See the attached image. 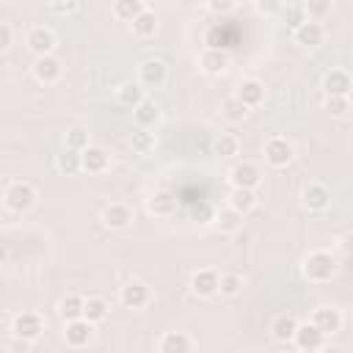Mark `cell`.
Here are the masks:
<instances>
[{
  "mask_svg": "<svg viewBox=\"0 0 353 353\" xmlns=\"http://www.w3.org/2000/svg\"><path fill=\"white\" fill-rule=\"evenodd\" d=\"M339 271V262L331 251L326 249H317V251H309L301 262V273L306 282H315V284H323V282H331Z\"/></svg>",
  "mask_w": 353,
  "mask_h": 353,
  "instance_id": "6da1fadb",
  "label": "cell"
},
{
  "mask_svg": "<svg viewBox=\"0 0 353 353\" xmlns=\"http://www.w3.org/2000/svg\"><path fill=\"white\" fill-rule=\"evenodd\" d=\"M262 157H265V163H268V166H273V168H284V166H290V163H293V157H295V146H293L284 135H273V138H268V141H265V146H262Z\"/></svg>",
  "mask_w": 353,
  "mask_h": 353,
  "instance_id": "7a4b0ae2",
  "label": "cell"
},
{
  "mask_svg": "<svg viewBox=\"0 0 353 353\" xmlns=\"http://www.w3.org/2000/svg\"><path fill=\"white\" fill-rule=\"evenodd\" d=\"M3 202H6V207H9L12 213H25V210H31V207L36 205V188H34L31 183L17 180V183H12V185L6 188Z\"/></svg>",
  "mask_w": 353,
  "mask_h": 353,
  "instance_id": "3957f363",
  "label": "cell"
},
{
  "mask_svg": "<svg viewBox=\"0 0 353 353\" xmlns=\"http://www.w3.org/2000/svg\"><path fill=\"white\" fill-rule=\"evenodd\" d=\"M45 334V317L39 312H20L14 315L12 320V337H20V339H39Z\"/></svg>",
  "mask_w": 353,
  "mask_h": 353,
  "instance_id": "277c9868",
  "label": "cell"
},
{
  "mask_svg": "<svg viewBox=\"0 0 353 353\" xmlns=\"http://www.w3.org/2000/svg\"><path fill=\"white\" fill-rule=\"evenodd\" d=\"M168 80V67L166 61L160 58H146L141 67H138V83L144 89H163Z\"/></svg>",
  "mask_w": 353,
  "mask_h": 353,
  "instance_id": "5b68a950",
  "label": "cell"
},
{
  "mask_svg": "<svg viewBox=\"0 0 353 353\" xmlns=\"http://www.w3.org/2000/svg\"><path fill=\"white\" fill-rule=\"evenodd\" d=\"M191 293L199 298H213L221 293V273L213 268H199L191 276Z\"/></svg>",
  "mask_w": 353,
  "mask_h": 353,
  "instance_id": "8992f818",
  "label": "cell"
},
{
  "mask_svg": "<svg viewBox=\"0 0 353 353\" xmlns=\"http://www.w3.org/2000/svg\"><path fill=\"white\" fill-rule=\"evenodd\" d=\"M94 326L89 317H75V320H67L64 326V339L69 348H86L91 339H94Z\"/></svg>",
  "mask_w": 353,
  "mask_h": 353,
  "instance_id": "52a82bcc",
  "label": "cell"
},
{
  "mask_svg": "<svg viewBox=\"0 0 353 353\" xmlns=\"http://www.w3.org/2000/svg\"><path fill=\"white\" fill-rule=\"evenodd\" d=\"M25 47L34 53V56H50L56 50V34L45 25H34L28 34H25Z\"/></svg>",
  "mask_w": 353,
  "mask_h": 353,
  "instance_id": "ba28073f",
  "label": "cell"
},
{
  "mask_svg": "<svg viewBox=\"0 0 353 353\" xmlns=\"http://www.w3.org/2000/svg\"><path fill=\"white\" fill-rule=\"evenodd\" d=\"M31 72H34V78H36L39 83H45V86H53L56 80H61V75H64V67H61V61H58V58L50 53V56H36V61H34Z\"/></svg>",
  "mask_w": 353,
  "mask_h": 353,
  "instance_id": "9c48e42d",
  "label": "cell"
},
{
  "mask_svg": "<svg viewBox=\"0 0 353 353\" xmlns=\"http://www.w3.org/2000/svg\"><path fill=\"white\" fill-rule=\"evenodd\" d=\"M323 91H326V97H350V91H353V75L348 69H331L323 78Z\"/></svg>",
  "mask_w": 353,
  "mask_h": 353,
  "instance_id": "30bf717a",
  "label": "cell"
},
{
  "mask_svg": "<svg viewBox=\"0 0 353 353\" xmlns=\"http://www.w3.org/2000/svg\"><path fill=\"white\" fill-rule=\"evenodd\" d=\"M102 224L108 229H127L133 224V207L124 205V202H111L102 207Z\"/></svg>",
  "mask_w": 353,
  "mask_h": 353,
  "instance_id": "8fae6325",
  "label": "cell"
},
{
  "mask_svg": "<svg viewBox=\"0 0 353 353\" xmlns=\"http://www.w3.org/2000/svg\"><path fill=\"white\" fill-rule=\"evenodd\" d=\"M119 301H122V306L124 309H144L149 301H152V293H149V287L144 284V282H127L124 287H122V293H119Z\"/></svg>",
  "mask_w": 353,
  "mask_h": 353,
  "instance_id": "7c38bea8",
  "label": "cell"
},
{
  "mask_svg": "<svg viewBox=\"0 0 353 353\" xmlns=\"http://www.w3.org/2000/svg\"><path fill=\"white\" fill-rule=\"evenodd\" d=\"M312 323L326 334V337H334L342 331V312L337 306H317L312 312Z\"/></svg>",
  "mask_w": 353,
  "mask_h": 353,
  "instance_id": "4fadbf2b",
  "label": "cell"
},
{
  "mask_svg": "<svg viewBox=\"0 0 353 353\" xmlns=\"http://www.w3.org/2000/svg\"><path fill=\"white\" fill-rule=\"evenodd\" d=\"M293 342H295L298 350H320L326 345V334L309 320V323H298V331H295Z\"/></svg>",
  "mask_w": 353,
  "mask_h": 353,
  "instance_id": "5bb4252c",
  "label": "cell"
},
{
  "mask_svg": "<svg viewBox=\"0 0 353 353\" xmlns=\"http://www.w3.org/2000/svg\"><path fill=\"white\" fill-rule=\"evenodd\" d=\"M229 183H232V188H257L260 183H262V174H260V168L254 166V163H238V166H232V171H229Z\"/></svg>",
  "mask_w": 353,
  "mask_h": 353,
  "instance_id": "9a60e30c",
  "label": "cell"
},
{
  "mask_svg": "<svg viewBox=\"0 0 353 353\" xmlns=\"http://www.w3.org/2000/svg\"><path fill=\"white\" fill-rule=\"evenodd\" d=\"M174 210H176V196L171 191H166V188L155 191L146 199V213L155 216V218H168V216H174Z\"/></svg>",
  "mask_w": 353,
  "mask_h": 353,
  "instance_id": "2e32d148",
  "label": "cell"
},
{
  "mask_svg": "<svg viewBox=\"0 0 353 353\" xmlns=\"http://www.w3.org/2000/svg\"><path fill=\"white\" fill-rule=\"evenodd\" d=\"M194 348H196V342L185 331H166L160 337V342H157V350L160 353H188Z\"/></svg>",
  "mask_w": 353,
  "mask_h": 353,
  "instance_id": "e0dca14e",
  "label": "cell"
},
{
  "mask_svg": "<svg viewBox=\"0 0 353 353\" xmlns=\"http://www.w3.org/2000/svg\"><path fill=\"white\" fill-rule=\"evenodd\" d=\"M323 39H326V28H323L317 20H306L304 25L295 28V42H298L301 47H306V50L320 47Z\"/></svg>",
  "mask_w": 353,
  "mask_h": 353,
  "instance_id": "ac0fdd59",
  "label": "cell"
},
{
  "mask_svg": "<svg viewBox=\"0 0 353 353\" xmlns=\"http://www.w3.org/2000/svg\"><path fill=\"white\" fill-rule=\"evenodd\" d=\"M199 67H202V72H207V75H221V72H227V67H229V53L221 50V47H207V50H202V56H199Z\"/></svg>",
  "mask_w": 353,
  "mask_h": 353,
  "instance_id": "d6986e66",
  "label": "cell"
},
{
  "mask_svg": "<svg viewBox=\"0 0 353 353\" xmlns=\"http://www.w3.org/2000/svg\"><path fill=\"white\" fill-rule=\"evenodd\" d=\"M304 205L309 207V210H315V213H323L328 205H331V191H328V185L326 183H309L306 188H304Z\"/></svg>",
  "mask_w": 353,
  "mask_h": 353,
  "instance_id": "ffe728a7",
  "label": "cell"
},
{
  "mask_svg": "<svg viewBox=\"0 0 353 353\" xmlns=\"http://www.w3.org/2000/svg\"><path fill=\"white\" fill-rule=\"evenodd\" d=\"M111 168V155L102 146L83 149V171L86 174H105Z\"/></svg>",
  "mask_w": 353,
  "mask_h": 353,
  "instance_id": "44dd1931",
  "label": "cell"
},
{
  "mask_svg": "<svg viewBox=\"0 0 353 353\" xmlns=\"http://www.w3.org/2000/svg\"><path fill=\"white\" fill-rule=\"evenodd\" d=\"M213 227H216L221 235H235V232H240V227H243V213H238V210L229 205V207H224V210H218V213L213 216Z\"/></svg>",
  "mask_w": 353,
  "mask_h": 353,
  "instance_id": "7402d4cb",
  "label": "cell"
},
{
  "mask_svg": "<svg viewBox=\"0 0 353 353\" xmlns=\"http://www.w3.org/2000/svg\"><path fill=\"white\" fill-rule=\"evenodd\" d=\"M295 331H298V320H295L293 315H279V317H273V323H271V337H273L279 345L293 342Z\"/></svg>",
  "mask_w": 353,
  "mask_h": 353,
  "instance_id": "603a6c76",
  "label": "cell"
},
{
  "mask_svg": "<svg viewBox=\"0 0 353 353\" xmlns=\"http://www.w3.org/2000/svg\"><path fill=\"white\" fill-rule=\"evenodd\" d=\"M116 100H119V105H124V108H135V105H141V102L146 100V89H144L138 80H127V83H122V86L116 89Z\"/></svg>",
  "mask_w": 353,
  "mask_h": 353,
  "instance_id": "cb8c5ba5",
  "label": "cell"
},
{
  "mask_svg": "<svg viewBox=\"0 0 353 353\" xmlns=\"http://www.w3.org/2000/svg\"><path fill=\"white\" fill-rule=\"evenodd\" d=\"M133 119H135L138 127H149L152 130L160 122V105L155 100H144L141 105L133 108Z\"/></svg>",
  "mask_w": 353,
  "mask_h": 353,
  "instance_id": "d4e9b609",
  "label": "cell"
},
{
  "mask_svg": "<svg viewBox=\"0 0 353 353\" xmlns=\"http://www.w3.org/2000/svg\"><path fill=\"white\" fill-rule=\"evenodd\" d=\"M249 108H257V105H262V100H265V86L260 83V80H243L240 86H238V91H235Z\"/></svg>",
  "mask_w": 353,
  "mask_h": 353,
  "instance_id": "484cf974",
  "label": "cell"
},
{
  "mask_svg": "<svg viewBox=\"0 0 353 353\" xmlns=\"http://www.w3.org/2000/svg\"><path fill=\"white\" fill-rule=\"evenodd\" d=\"M249 105L238 97V94H229L224 102H221V116L227 119V122H232V124H238V122H243L246 116H249Z\"/></svg>",
  "mask_w": 353,
  "mask_h": 353,
  "instance_id": "4316f807",
  "label": "cell"
},
{
  "mask_svg": "<svg viewBox=\"0 0 353 353\" xmlns=\"http://www.w3.org/2000/svg\"><path fill=\"white\" fill-rule=\"evenodd\" d=\"M56 166H58V171H61V174L72 176V174L83 171V152H78V149H69V146H67V149L56 157Z\"/></svg>",
  "mask_w": 353,
  "mask_h": 353,
  "instance_id": "83f0119b",
  "label": "cell"
},
{
  "mask_svg": "<svg viewBox=\"0 0 353 353\" xmlns=\"http://www.w3.org/2000/svg\"><path fill=\"white\" fill-rule=\"evenodd\" d=\"M130 149L135 155H149L155 149V133H149V127H135L130 133Z\"/></svg>",
  "mask_w": 353,
  "mask_h": 353,
  "instance_id": "f1b7e54d",
  "label": "cell"
},
{
  "mask_svg": "<svg viewBox=\"0 0 353 353\" xmlns=\"http://www.w3.org/2000/svg\"><path fill=\"white\" fill-rule=\"evenodd\" d=\"M229 205L238 210V213H249V210H254L257 207V194H254V188H232V194H229Z\"/></svg>",
  "mask_w": 353,
  "mask_h": 353,
  "instance_id": "f546056e",
  "label": "cell"
},
{
  "mask_svg": "<svg viewBox=\"0 0 353 353\" xmlns=\"http://www.w3.org/2000/svg\"><path fill=\"white\" fill-rule=\"evenodd\" d=\"M144 9V0H113V17L124 23H133Z\"/></svg>",
  "mask_w": 353,
  "mask_h": 353,
  "instance_id": "4dcf8cb0",
  "label": "cell"
},
{
  "mask_svg": "<svg viewBox=\"0 0 353 353\" xmlns=\"http://www.w3.org/2000/svg\"><path fill=\"white\" fill-rule=\"evenodd\" d=\"M133 34L135 36H141V39H146V36H155V31H157V14L155 12H149V9H144L133 23Z\"/></svg>",
  "mask_w": 353,
  "mask_h": 353,
  "instance_id": "1f68e13d",
  "label": "cell"
},
{
  "mask_svg": "<svg viewBox=\"0 0 353 353\" xmlns=\"http://www.w3.org/2000/svg\"><path fill=\"white\" fill-rule=\"evenodd\" d=\"M83 306H86V298H80V295H67V298L58 304V312H61V317H64V323H67V320L83 317Z\"/></svg>",
  "mask_w": 353,
  "mask_h": 353,
  "instance_id": "d6a6232c",
  "label": "cell"
},
{
  "mask_svg": "<svg viewBox=\"0 0 353 353\" xmlns=\"http://www.w3.org/2000/svg\"><path fill=\"white\" fill-rule=\"evenodd\" d=\"M213 149H216V155H221V157H235V155L240 152V141H238V135H232V133H221V135L216 138Z\"/></svg>",
  "mask_w": 353,
  "mask_h": 353,
  "instance_id": "836d02e7",
  "label": "cell"
},
{
  "mask_svg": "<svg viewBox=\"0 0 353 353\" xmlns=\"http://www.w3.org/2000/svg\"><path fill=\"white\" fill-rule=\"evenodd\" d=\"M83 317H89L91 323H102L108 317V304L105 298H86V306H83Z\"/></svg>",
  "mask_w": 353,
  "mask_h": 353,
  "instance_id": "e575fe53",
  "label": "cell"
},
{
  "mask_svg": "<svg viewBox=\"0 0 353 353\" xmlns=\"http://www.w3.org/2000/svg\"><path fill=\"white\" fill-rule=\"evenodd\" d=\"M304 9H306L309 20H326L331 14V9H334V0H306Z\"/></svg>",
  "mask_w": 353,
  "mask_h": 353,
  "instance_id": "d590c367",
  "label": "cell"
},
{
  "mask_svg": "<svg viewBox=\"0 0 353 353\" xmlns=\"http://www.w3.org/2000/svg\"><path fill=\"white\" fill-rule=\"evenodd\" d=\"M67 146H69V149H78V152L89 149V146H91L89 130H86V127H72V130L67 133Z\"/></svg>",
  "mask_w": 353,
  "mask_h": 353,
  "instance_id": "8d00e7d4",
  "label": "cell"
},
{
  "mask_svg": "<svg viewBox=\"0 0 353 353\" xmlns=\"http://www.w3.org/2000/svg\"><path fill=\"white\" fill-rule=\"evenodd\" d=\"M240 290H243V276H238V273H221V295L235 298V295H240Z\"/></svg>",
  "mask_w": 353,
  "mask_h": 353,
  "instance_id": "74e56055",
  "label": "cell"
},
{
  "mask_svg": "<svg viewBox=\"0 0 353 353\" xmlns=\"http://www.w3.org/2000/svg\"><path fill=\"white\" fill-rule=\"evenodd\" d=\"M323 108L331 113V116H345L350 111V97H326Z\"/></svg>",
  "mask_w": 353,
  "mask_h": 353,
  "instance_id": "f35d334b",
  "label": "cell"
},
{
  "mask_svg": "<svg viewBox=\"0 0 353 353\" xmlns=\"http://www.w3.org/2000/svg\"><path fill=\"white\" fill-rule=\"evenodd\" d=\"M207 6H210V12H213V14L227 17V14H232V12H235L238 0H207Z\"/></svg>",
  "mask_w": 353,
  "mask_h": 353,
  "instance_id": "ab89813d",
  "label": "cell"
},
{
  "mask_svg": "<svg viewBox=\"0 0 353 353\" xmlns=\"http://www.w3.org/2000/svg\"><path fill=\"white\" fill-rule=\"evenodd\" d=\"M12 45H14V28L9 23H0V50L9 53Z\"/></svg>",
  "mask_w": 353,
  "mask_h": 353,
  "instance_id": "60d3db41",
  "label": "cell"
},
{
  "mask_svg": "<svg viewBox=\"0 0 353 353\" xmlns=\"http://www.w3.org/2000/svg\"><path fill=\"white\" fill-rule=\"evenodd\" d=\"M287 25H293V28H298V25H304L309 17H306V9H298V6H290L287 9Z\"/></svg>",
  "mask_w": 353,
  "mask_h": 353,
  "instance_id": "b9f144b4",
  "label": "cell"
},
{
  "mask_svg": "<svg viewBox=\"0 0 353 353\" xmlns=\"http://www.w3.org/2000/svg\"><path fill=\"white\" fill-rule=\"evenodd\" d=\"M279 0H257V12H262V14H273V12H279Z\"/></svg>",
  "mask_w": 353,
  "mask_h": 353,
  "instance_id": "7bdbcfd3",
  "label": "cell"
},
{
  "mask_svg": "<svg viewBox=\"0 0 353 353\" xmlns=\"http://www.w3.org/2000/svg\"><path fill=\"white\" fill-rule=\"evenodd\" d=\"M339 243H342V251H345V254H353V232L342 235V240H339Z\"/></svg>",
  "mask_w": 353,
  "mask_h": 353,
  "instance_id": "ee69618b",
  "label": "cell"
}]
</instances>
